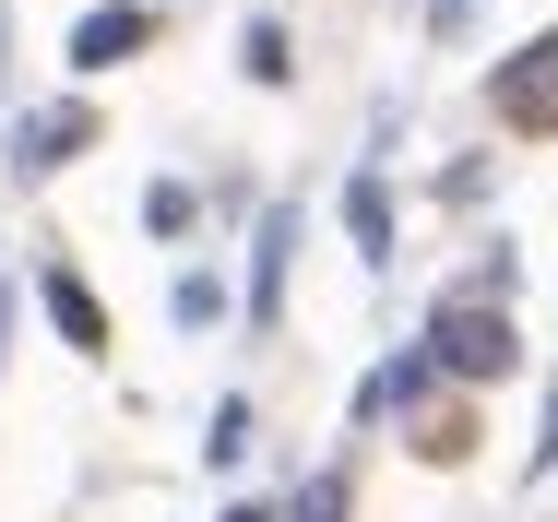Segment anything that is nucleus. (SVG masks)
I'll return each instance as SVG.
<instances>
[{
    "label": "nucleus",
    "instance_id": "obj_3",
    "mask_svg": "<svg viewBox=\"0 0 558 522\" xmlns=\"http://www.w3.org/2000/svg\"><path fill=\"white\" fill-rule=\"evenodd\" d=\"M428 380H440V344H404V356H380V368L356 380V416H368V427H392L416 392H428Z\"/></svg>",
    "mask_w": 558,
    "mask_h": 522
},
{
    "label": "nucleus",
    "instance_id": "obj_4",
    "mask_svg": "<svg viewBox=\"0 0 558 522\" xmlns=\"http://www.w3.org/2000/svg\"><path fill=\"white\" fill-rule=\"evenodd\" d=\"M143 36H155V12H143V0H96V12L72 24V72H108V60H131Z\"/></svg>",
    "mask_w": 558,
    "mask_h": 522
},
{
    "label": "nucleus",
    "instance_id": "obj_16",
    "mask_svg": "<svg viewBox=\"0 0 558 522\" xmlns=\"http://www.w3.org/2000/svg\"><path fill=\"white\" fill-rule=\"evenodd\" d=\"M0 332H12V286H0Z\"/></svg>",
    "mask_w": 558,
    "mask_h": 522
},
{
    "label": "nucleus",
    "instance_id": "obj_11",
    "mask_svg": "<svg viewBox=\"0 0 558 522\" xmlns=\"http://www.w3.org/2000/svg\"><path fill=\"white\" fill-rule=\"evenodd\" d=\"M167 309H179V332H215V320H226V286H215V274H179Z\"/></svg>",
    "mask_w": 558,
    "mask_h": 522
},
{
    "label": "nucleus",
    "instance_id": "obj_7",
    "mask_svg": "<svg viewBox=\"0 0 558 522\" xmlns=\"http://www.w3.org/2000/svg\"><path fill=\"white\" fill-rule=\"evenodd\" d=\"M344 238H356V262H368V274H380V262H392V191H380V179H368V167H356V179H344Z\"/></svg>",
    "mask_w": 558,
    "mask_h": 522
},
{
    "label": "nucleus",
    "instance_id": "obj_6",
    "mask_svg": "<svg viewBox=\"0 0 558 522\" xmlns=\"http://www.w3.org/2000/svg\"><path fill=\"white\" fill-rule=\"evenodd\" d=\"M36 298H48V320H60V344H72V356H96V344H108V309H96V286H84V274H60V262H48V274H36Z\"/></svg>",
    "mask_w": 558,
    "mask_h": 522
},
{
    "label": "nucleus",
    "instance_id": "obj_10",
    "mask_svg": "<svg viewBox=\"0 0 558 522\" xmlns=\"http://www.w3.org/2000/svg\"><path fill=\"white\" fill-rule=\"evenodd\" d=\"M191 179H155V191H143V226H155V238H191Z\"/></svg>",
    "mask_w": 558,
    "mask_h": 522
},
{
    "label": "nucleus",
    "instance_id": "obj_13",
    "mask_svg": "<svg viewBox=\"0 0 558 522\" xmlns=\"http://www.w3.org/2000/svg\"><path fill=\"white\" fill-rule=\"evenodd\" d=\"M238 60H250V84H286V24H250V48H238Z\"/></svg>",
    "mask_w": 558,
    "mask_h": 522
},
{
    "label": "nucleus",
    "instance_id": "obj_1",
    "mask_svg": "<svg viewBox=\"0 0 558 522\" xmlns=\"http://www.w3.org/2000/svg\"><path fill=\"white\" fill-rule=\"evenodd\" d=\"M428 344H440L451 380H499V368H511V320H487V309H440Z\"/></svg>",
    "mask_w": 558,
    "mask_h": 522
},
{
    "label": "nucleus",
    "instance_id": "obj_9",
    "mask_svg": "<svg viewBox=\"0 0 558 522\" xmlns=\"http://www.w3.org/2000/svg\"><path fill=\"white\" fill-rule=\"evenodd\" d=\"M238 451H250V404L226 392V404H215V427H203V463H215V475H238Z\"/></svg>",
    "mask_w": 558,
    "mask_h": 522
},
{
    "label": "nucleus",
    "instance_id": "obj_14",
    "mask_svg": "<svg viewBox=\"0 0 558 522\" xmlns=\"http://www.w3.org/2000/svg\"><path fill=\"white\" fill-rule=\"evenodd\" d=\"M535 475H558V392H547V427H535Z\"/></svg>",
    "mask_w": 558,
    "mask_h": 522
},
{
    "label": "nucleus",
    "instance_id": "obj_15",
    "mask_svg": "<svg viewBox=\"0 0 558 522\" xmlns=\"http://www.w3.org/2000/svg\"><path fill=\"white\" fill-rule=\"evenodd\" d=\"M463 12H475V0H428V24H440V36H451V24H463Z\"/></svg>",
    "mask_w": 558,
    "mask_h": 522
},
{
    "label": "nucleus",
    "instance_id": "obj_2",
    "mask_svg": "<svg viewBox=\"0 0 558 522\" xmlns=\"http://www.w3.org/2000/svg\"><path fill=\"white\" fill-rule=\"evenodd\" d=\"M84 143H96V119H84L72 96H60V107H36V119H12V179H48V167H72Z\"/></svg>",
    "mask_w": 558,
    "mask_h": 522
},
{
    "label": "nucleus",
    "instance_id": "obj_17",
    "mask_svg": "<svg viewBox=\"0 0 558 522\" xmlns=\"http://www.w3.org/2000/svg\"><path fill=\"white\" fill-rule=\"evenodd\" d=\"M226 522H274V511H226Z\"/></svg>",
    "mask_w": 558,
    "mask_h": 522
},
{
    "label": "nucleus",
    "instance_id": "obj_12",
    "mask_svg": "<svg viewBox=\"0 0 558 522\" xmlns=\"http://www.w3.org/2000/svg\"><path fill=\"white\" fill-rule=\"evenodd\" d=\"M286 522H344V475H310V487L286 499Z\"/></svg>",
    "mask_w": 558,
    "mask_h": 522
},
{
    "label": "nucleus",
    "instance_id": "obj_8",
    "mask_svg": "<svg viewBox=\"0 0 558 522\" xmlns=\"http://www.w3.org/2000/svg\"><path fill=\"white\" fill-rule=\"evenodd\" d=\"M487 96L523 107V119H535V107H558V36L535 48V60H499V84H487Z\"/></svg>",
    "mask_w": 558,
    "mask_h": 522
},
{
    "label": "nucleus",
    "instance_id": "obj_5",
    "mask_svg": "<svg viewBox=\"0 0 558 522\" xmlns=\"http://www.w3.org/2000/svg\"><path fill=\"white\" fill-rule=\"evenodd\" d=\"M286 262H298V214H262V238H250V332L286 309Z\"/></svg>",
    "mask_w": 558,
    "mask_h": 522
}]
</instances>
